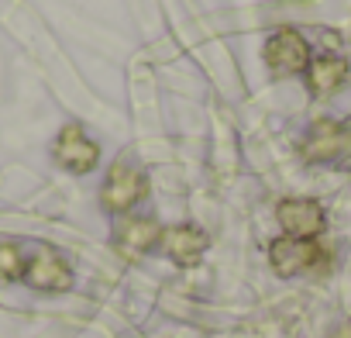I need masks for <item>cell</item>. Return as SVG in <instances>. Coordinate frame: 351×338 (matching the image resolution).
<instances>
[{
    "label": "cell",
    "instance_id": "obj_1",
    "mask_svg": "<svg viewBox=\"0 0 351 338\" xmlns=\"http://www.w3.org/2000/svg\"><path fill=\"white\" fill-rule=\"evenodd\" d=\"M148 194V177L138 162H131L128 155H121L110 169H107V180H104V190H100V204L104 211L110 214H124L131 211L141 197Z\"/></svg>",
    "mask_w": 351,
    "mask_h": 338
},
{
    "label": "cell",
    "instance_id": "obj_2",
    "mask_svg": "<svg viewBox=\"0 0 351 338\" xmlns=\"http://www.w3.org/2000/svg\"><path fill=\"white\" fill-rule=\"evenodd\" d=\"M52 159L73 177H86L100 166V145L83 131V124H62L52 142Z\"/></svg>",
    "mask_w": 351,
    "mask_h": 338
},
{
    "label": "cell",
    "instance_id": "obj_3",
    "mask_svg": "<svg viewBox=\"0 0 351 338\" xmlns=\"http://www.w3.org/2000/svg\"><path fill=\"white\" fill-rule=\"evenodd\" d=\"M265 66L272 76H296L310 66V42L296 28H279L265 42Z\"/></svg>",
    "mask_w": 351,
    "mask_h": 338
},
{
    "label": "cell",
    "instance_id": "obj_4",
    "mask_svg": "<svg viewBox=\"0 0 351 338\" xmlns=\"http://www.w3.org/2000/svg\"><path fill=\"white\" fill-rule=\"evenodd\" d=\"M25 283L32 290H42V293H66L73 286V266L66 262L62 252L38 245L25 262Z\"/></svg>",
    "mask_w": 351,
    "mask_h": 338
},
{
    "label": "cell",
    "instance_id": "obj_5",
    "mask_svg": "<svg viewBox=\"0 0 351 338\" xmlns=\"http://www.w3.org/2000/svg\"><path fill=\"white\" fill-rule=\"evenodd\" d=\"M351 148V128L337 117H320L300 142V155L306 162H334Z\"/></svg>",
    "mask_w": 351,
    "mask_h": 338
},
{
    "label": "cell",
    "instance_id": "obj_6",
    "mask_svg": "<svg viewBox=\"0 0 351 338\" xmlns=\"http://www.w3.org/2000/svg\"><path fill=\"white\" fill-rule=\"evenodd\" d=\"M276 221L282 225V232H286L289 238L313 242V238L324 232L327 214H324L320 201H313V197H286V201H279V207H276Z\"/></svg>",
    "mask_w": 351,
    "mask_h": 338
},
{
    "label": "cell",
    "instance_id": "obj_7",
    "mask_svg": "<svg viewBox=\"0 0 351 338\" xmlns=\"http://www.w3.org/2000/svg\"><path fill=\"white\" fill-rule=\"evenodd\" d=\"M269 259H272V269L289 280V276L310 273V269L324 259V252L317 249V242H303V238L282 235V238H276V242L269 245Z\"/></svg>",
    "mask_w": 351,
    "mask_h": 338
},
{
    "label": "cell",
    "instance_id": "obj_8",
    "mask_svg": "<svg viewBox=\"0 0 351 338\" xmlns=\"http://www.w3.org/2000/svg\"><path fill=\"white\" fill-rule=\"evenodd\" d=\"M207 245H210V235L197 225H176V228L162 232V249L176 266H197L200 256L207 252Z\"/></svg>",
    "mask_w": 351,
    "mask_h": 338
},
{
    "label": "cell",
    "instance_id": "obj_9",
    "mask_svg": "<svg viewBox=\"0 0 351 338\" xmlns=\"http://www.w3.org/2000/svg\"><path fill=\"white\" fill-rule=\"evenodd\" d=\"M162 242V228L155 218H131L117 228L114 235V249L124 256V259H138L145 252H152L155 245Z\"/></svg>",
    "mask_w": 351,
    "mask_h": 338
},
{
    "label": "cell",
    "instance_id": "obj_10",
    "mask_svg": "<svg viewBox=\"0 0 351 338\" xmlns=\"http://www.w3.org/2000/svg\"><path fill=\"white\" fill-rule=\"evenodd\" d=\"M348 73H351V66H348L344 56H317L306 66V87H310L313 97L324 100V97H330L344 87Z\"/></svg>",
    "mask_w": 351,
    "mask_h": 338
},
{
    "label": "cell",
    "instance_id": "obj_11",
    "mask_svg": "<svg viewBox=\"0 0 351 338\" xmlns=\"http://www.w3.org/2000/svg\"><path fill=\"white\" fill-rule=\"evenodd\" d=\"M25 262H28V256L21 252L18 242H0V283L25 280Z\"/></svg>",
    "mask_w": 351,
    "mask_h": 338
},
{
    "label": "cell",
    "instance_id": "obj_12",
    "mask_svg": "<svg viewBox=\"0 0 351 338\" xmlns=\"http://www.w3.org/2000/svg\"><path fill=\"white\" fill-rule=\"evenodd\" d=\"M330 338H351V321H344V324H341V328H337Z\"/></svg>",
    "mask_w": 351,
    "mask_h": 338
}]
</instances>
